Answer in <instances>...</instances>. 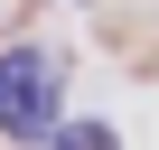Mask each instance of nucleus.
I'll return each instance as SVG.
<instances>
[{"label":"nucleus","instance_id":"nucleus-2","mask_svg":"<svg viewBox=\"0 0 159 150\" xmlns=\"http://www.w3.org/2000/svg\"><path fill=\"white\" fill-rule=\"evenodd\" d=\"M56 150H112V131H103V122H66V131H56Z\"/></svg>","mask_w":159,"mask_h":150},{"label":"nucleus","instance_id":"nucleus-1","mask_svg":"<svg viewBox=\"0 0 159 150\" xmlns=\"http://www.w3.org/2000/svg\"><path fill=\"white\" fill-rule=\"evenodd\" d=\"M66 56L56 47H10L0 56V131L10 141H56L66 122Z\"/></svg>","mask_w":159,"mask_h":150}]
</instances>
